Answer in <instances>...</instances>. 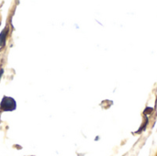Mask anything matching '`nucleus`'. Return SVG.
I'll return each mask as SVG.
<instances>
[{
  "mask_svg": "<svg viewBox=\"0 0 157 156\" xmlns=\"http://www.w3.org/2000/svg\"><path fill=\"white\" fill-rule=\"evenodd\" d=\"M17 108V104L14 98L9 97H4L0 103V109L3 111H13Z\"/></svg>",
  "mask_w": 157,
  "mask_h": 156,
  "instance_id": "1",
  "label": "nucleus"
},
{
  "mask_svg": "<svg viewBox=\"0 0 157 156\" xmlns=\"http://www.w3.org/2000/svg\"><path fill=\"white\" fill-rule=\"evenodd\" d=\"M2 74H3V70H1V72H0V77H1Z\"/></svg>",
  "mask_w": 157,
  "mask_h": 156,
  "instance_id": "3",
  "label": "nucleus"
},
{
  "mask_svg": "<svg viewBox=\"0 0 157 156\" xmlns=\"http://www.w3.org/2000/svg\"><path fill=\"white\" fill-rule=\"evenodd\" d=\"M7 32H8V29H5L0 33V46H1V47L5 46V44H6V40Z\"/></svg>",
  "mask_w": 157,
  "mask_h": 156,
  "instance_id": "2",
  "label": "nucleus"
}]
</instances>
